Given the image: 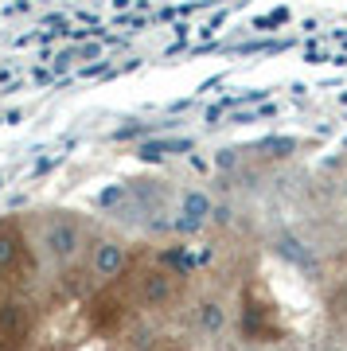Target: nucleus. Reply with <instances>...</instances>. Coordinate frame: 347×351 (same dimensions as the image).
I'll use <instances>...</instances> for the list:
<instances>
[{
	"label": "nucleus",
	"mask_w": 347,
	"mask_h": 351,
	"mask_svg": "<svg viewBox=\"0 0 347 351\" xmlns=\"http://www.w3.org/2000/svg\"><path fill=\"white\" fill-rule=\"evenodd\" d=\"M43 242H47V254L55 262H71L82 246V230H78L75 219H51L47 230H43Z\"/></svg>",
	"instance_id": "f257e3e1"
},
{
	"label": "nucleus",
	"mask_w": 347,
	"mask_h": 351,
	"mask_svg": "<svg viewBox=\"0 0 347 351\" xmlns=\"http://www.w3.org/2000/svg\"><path fill=\"white\" fill-rule=\"evenodd\" d=\"M32 336V313L27 304H0V348L16 351L24 348V339Z\"/></svg>",
	"instance_id": "f03ea898"
},
{
	"label": "nucleus",
	"mask_w": 347,
	"mask_h": 351,
	"mask_svg": "<svg viewBox=\"0 0 347 351\" xmlns=\"http://www.w3.org/2000/svg\"><path fill=\"white\" fill-rule=\"evenodd\" d=\"M176 297V277L164 274V269H152V274L141 277V301L149 304V308H160Z\"/></svg>",
	"instance_id": "7ed1b4c3"
},
{
	"label": "nucleus",
	"mask_w": 347,
	"mask_h": 351,
	"mask_svg": "<svg viewBox=\"0 0 347 351\" xmlns=\"http://www.w3.org/2000/svg\"><path fill=\"white\" fill-rule=\"evenodd\" d=\"M211 219V199L203 195V191H187L184 203H180V226L184 230H195Z\"/></svg>",
	"instance_id": "20e7f679"
},
{
	"label": "nucleus",
	"mask_w": 347,
	"mask_h": 351,
	"mask_svg": "<svg viewBox=\"0 0 347 351\" xmlns=\"http://www.w3.org/2000/svg\"><path fill=\"white\" fill-rule=\"evenodd\" d=\"M125 250L117 246V242H101V246H94V274L98 277H117L125 269Z\"/></svg>",
	"instance_id": "39448f33"
},
{
	"label": "nucleus",
	"mask_w": 347,
	"mask_h": 351,
	"mask_svg": "<svg viewBox=\"0 0 347 351\" xmlns=\"http://www.w3.org/2000/svg\"><path fill=\"white\" fill-rule=\"evenodd\" d=\"M195 320H199V328H203L207 336H219V332L226 328L223 301H203V304H199V313H195Z\"/></svg>",
	"instance_id": "423d86ee"
},
{
	"label": "nucleus",
	"mask_w": 347,
	"mask_h": 351,
	"mask_svg": "<svg viewBox=\"0 0 347 351\" xmlns=\"http://www.w3.org/2000/svg\"><path fill=\"white\" fill-rule=\"evenodd\" d=\"M16 258H20V234L12 226H4L0 230V269H12Z\"/></svg>",
	"instance_id": "0eeeda50"
}]
</instances>
